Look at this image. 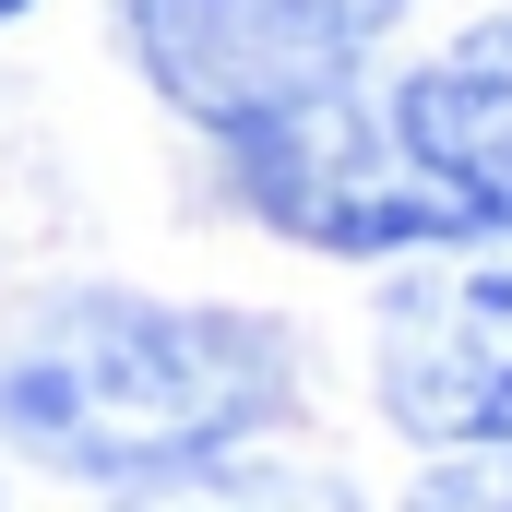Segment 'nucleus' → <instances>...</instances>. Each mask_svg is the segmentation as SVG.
I'll return each mask as SVG.
<instances>
[{"instance_id": "7ed1b4c3", "label": "nucleus", "mask_w": 512, "mask_h": 512, "mask_svg": "<svg viewBox=\"0 0 512 512\" xmlns=\"http://www.w3.org/2000/svg\"><path fill=\"white\" fill-rule=\"evenodd\" d=\"M370 405L417 453H512V239L417 251L382 286Z\"/></svg>"}, {"instance_id": "0eeeda50", "label": "nucleus", "mask_w": 512, "mask_h": 512, "mask_svg": "<svg viewBox=\"0 0 512 512\" xmlns=\"http://www.w3.org/2000/svg\"><path fill=\"white\" fill-rule=\"evenodd\" d=\"M12 12H24V0H0V24H12Z\"/></svg>"}, {"instance_id": "f03ea898", "label": "nucleus", "mask_w": 512, "mask_h": 512, "mask_svg": "<svg viewBox=\"0 0 512 512\" xmlns=\"http://www.w3.org/2000/svg\"><path fill=\"white\" fill-rule=\"evenodd\" d=\"M405 12L417 0H120L143 84L179 120H203L215 143L358 84Z\"/></svg>"}, {"instance_id": "20e7f679", "label": "nucleus", "mask_w": 512, "mask_h": 512, "mask_svg": "<svg viewBox=\"0 0 512 512\" xmlns=\"http://www.w3.org/2000/svg\"><path fill=\"white\" fill-rule=\"evenodd\" d=\"M370 131L441 215V239H512V12L465 24L417 72L370 84Z\"/></svg>"}, {"instance_id": "423d86ee", "label": "nucleus", "mask_w": 512, "mask_h": 512, "mask_svg": "<svg viewBox=\"0 0 512 512\" xmlns=\"http://www.w3.org/2000/svg\"><path fill=\"white\" fill-rule=\"evenodd\" d=\"M405 512H512V453H441L405 489Z\"/></svg>"}, {"instance_id": "f257e3e1", "label": "nucleus", "mask_w": 512, "mask_h": 512, "mask_svg": "<svg viewBox=\"0 0 512 512\" xmlns=\"http://www.w3.org/2000/svg\"><path fill=\"white\" fill-rule=\"evenodd\" d=\"M298 405V346L262 310L72 286L0 346V441L48 477L155 489L227 465Z\"/></svg>"}, {"instance_id": "39448f33", "label": "nucleus", "mask_w": 512, "mask_h": 512, "mask_svg": "<svg viewBox=\"0 0 512 512\" xmlns=\"http://www.w3.org/2000/svg\"><path fill=\"white\" fill-rule=\"evenodd\" d=\"M108 512H370V501L334 489V477H298V465H251V453H227V465H191V477L120 489Z\"/></svg>"}]
</instances>
